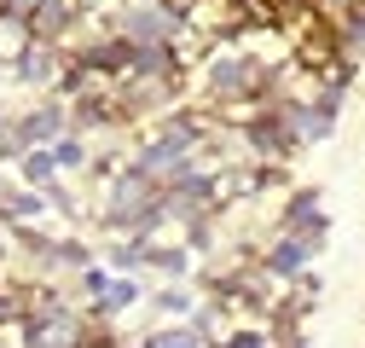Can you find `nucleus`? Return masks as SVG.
<instances>
[{
  "label": "nucleus",
  "mask_w": 365,
  "mask_h": 348,
  "mask_svg": "<svg viewBox=\"0 0 365 348\" xmlns=\"http://www.w3.org/2000/svg\"><path fill=\"white\" fill-rule=\"evenodd\" d=\"M76 6L81 12H105V0H76ZM116 6H122V0H116Z\"/></svg>",
  "instance_id": "nucleus-12"
},
{
  "label": "nucleus",
  "mask_w": 365,
  "mask_h": 348,
  "mask_svg": "<svg viewBox=\"0 0 365 348\" xmlns=\"http://www.w3.org/2000/svg\"><path fill=\"white\" fill-rule=\"evenodd\" d=\"M151 308H157L163 319H186V314L197 308V296L186 290V279H168V285H157V290H151Z\"/></svg>",
  "instance_id": "nucleus-9"
},
{
  "label": "nucleus",
  "mask_w": 365,
  "mask_h": 348,
  "mask_svg": "<svg viewBox=\"0 0 365 348\" xmlns=\"http://www.w3.org/2000/svg\"><path fill=\"white\" fill-rule=\"evenodd\" d=\"M12 168H18V186H35V192H47V186L58 180V163H53V151H47V145H29Z\"/></svg>",
  "instance_id": "nucleus-7"
},
{
  "label": "nucleus",
  "mask_w": 365,
  "mask_h": 348,
  "mask_svg": "<svg viewBox=\"0 0 365 348\" xmlns=\"http://www.w3.org/2000/svg\"><path fill=\"white\" fill-rule=\"evenodd\" d=\"M99 186H105V198H99V227L105 232H140V238H151L163 227V186L151 180V174H140L133 163H116Z\"/></svg>",
  "instance_id": "nucleus-1"
},
{
  "label": "nucleus",
  "mask_w": 365,
  "mask_h": 348,
  "mask_svg": "<svg viewBox=\"0 0 365 348\" xmlns=\"http://www.w3.org/2000/svg\"><path fill=\"white\" fill-rule=\"evenodd\" d=\"M145 273H157V285L186 279V273H192V250H186V244H151V238H145Z\"/></svg>",
  "instance_id": "nucleus-5"
},
{
  "label": "nucleus",
  "mask_w": 365,
  "mask_h": 348,
  "mask_svg": "<svg viewBox=\"0 0 365 348\" xmlns=\"http://www.w3.org/2000/svg\"><path fill=\"white\" fill-rule=\"evenodd\" d=\"M6 128H12V111H6V99H0V134H6Z\"/></svg>",
  "instance_id": "nucleus-13"
},
{
  "label": "nucleus",
  "mask_w": 365,
  "mask_h": 348,
  "mask_svg": "<svg viewBox=\"0 0 365 348\" xmlns=\"http://www.w3.org/2000/svg\"><path fill=\"white\" fill-rule=\"evenodd\" d=\"M133 348H209L186 319H174V325H163V331H151V337H140Z\"/></svg>",
  "instance_id": "nucleus-10"
},
{
  "label": "nucleus",
  "mask_w": 365,
  "mask_h": 348,
  "mask_svg": "<svg viewBox=\"0 0 365 348\" xmlns=\"http://www.w3.org/2000/svg\"><path fill=\"white\" fill-rule=\"evenodd\" d=\"M319 250H325V232H290V227H279L255 261H261V267L284 285V279H296V273H307V267H313V255H319Z\"/></svg>",
  "instance_id": "nucleus-2"
},
{
  "label": "nucleus",
  "mask_w": 365,
  "mask_h": 348,
  "mask_svg": "<svg viewBox=\"0 0 365 348\" xmlns=\"http://www.w3.org/2000/svg\"><path fill=\"white\" fill-rule=\"evenodd\" d=\"M64 58H70L64 47H53V41H35V35H29V47H24L6 70H12V81H18V87H29V93H53V81H58Z\"/></svg>",
  "instance_id": "nucleus-3"
},
{
  "label": "nucleus",
  "mask_w": 365,
  "mask_h": 348,
  "mask_svg": "<svg viewBox=\"0 0 365 348\" xmlns=\"http://www.w3.org/2000/svg\"><path fill=\"white\" fill-rule=\"evenodd\" d=\"M47 215H53L47 192H35V186H12L6 209H0V221H6V227H29V221H47Z\"/></svg>",
  "instance_id": "nucleus-6"
},
{
  "label": "nucleus",
  "mask_w": 365,
  "mask_h": 348,
  "mask_svg": "<svg viewBox=\"0 0 365 348\" xmlns=\"http://www.w3.org/2000/svg\"><path fill=\"white\" fill-rule=\"evenodd\" d=\"M220 348H267V331H261V325L232 319V325H226V337H220Z\"/></svg>",
  "instance_id": "nucleus-11"
},
{
  "label": "nucleus",
  "mask_w": 365,
  "mask_h": 348,
  "mask_svg": "<svg viewBox=\"0 0 365 348\" xmlns=\"http://www.w3.org/2000/svg\"><path fill=\"white\" fill-rule=\"evenodd\" d=\"M47 151H53V163H58V174H64V180H70V174H81V168H87V157H93L87 134H76V128H70V134H58Z\"/></svg>",
  "instance_id": "nucleus-8"
},
{
  "label": "nucleus",
  "mask_w": 365,
  "mask_h": 348,
  "mask_svg": "<svg viewBox=\"0 0 365 348\" xmlns=\"http://www.w3.org/2000/svg\"><path fill=\"white\" fill-rule=\"evenodd\" d=\"M279 227H290V232H325V238H331V215H325V198H319L313 186L290 192V198H284V209H279Z\"/></svg>",
  "instance_id": "nucleus-4"
}]
</instances>
